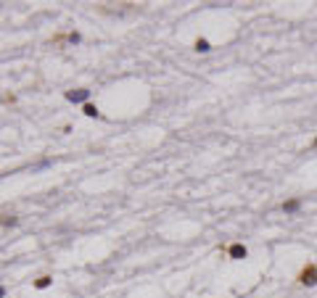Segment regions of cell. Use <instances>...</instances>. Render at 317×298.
<instances>
[{
    "mask_svg": "<svg viewBox=\"0 0 317 298\" xmlns=\"http://www.w3.org/2000/svg\"><path fill=\"white\" fill-rule=\"evenodd\" d=\"M296 282L304 285V288H315L317 285V264L315 261L304 264V267L299 269V275H296Z\"/></svg>",
    "mask_w": 317,
    "mask_h": 298,
    "instance_id": "cell-1",
    "label": "cell"
},
{
    "mask_svg": "<svg viewBox=\"0 0 317 298\" xmlns=\"http://www.w3.org/2000/svg\"><path fill=\"white\" fill-rule=\"evenodd\" d=\"M63 98H66V100H72V103H85V100L90 98V90H87V87L66 90V93H63Z\"/></svg>",
    "mask_w": 317,
    "mask_h": 298,
    "instance_id": "cell-2",
    "label": "cell"
},
{
    "mask_svg": "<svg viewBox=\"0 0 317 298\" xmlns=\"http://www.w3.org/2000/svg\"><path fill=\"white\" fill-rule=\"evenodd\" d=\"M228 256L230 258H246V256H249V251H246L243 243H232L230 248H228Z\"/></svg>",
    "mask_w": 317,
    "mask_h": 298,
    "instance_id": "cell-3",
    "label": "cell"
},
{
    "mask_svg": "<svg viewBox=\"0 0 317 298\" xmlns=\"http://www.w3.org/2000/svg\"><path fill=\"white\" fill-rule=\"evenodd\" d=\"M19 222H21V219H19L16 214H5V211H0V227H16Z\"/></svg>",
    "mask_w": 317,
    "mask_h": 298,
    "instance_id": "cell-4",
    "label": "cell"
},
{
    "mask_svg": "<svg viewBox=\"0 0 317 298\" xmlns=\"http://www.w3.org/2000/svg\"><path fill=\"white\" fill-rule=\"evenodd\" d=\"M50 285H53V277L50 275H40L37 280H32V288L35 290H45V288H50Z\"/></svg>",
    "mask_w": 317,
    "mask_h": 298,
    "instance_id": "cell-5",
    "label": "cell"
},
{
    "mask_svg": "<svg viewBox=\"0 0 317 298\" xmlns=\"http://www.w3.org/2000/svg\"><path fill=\"white\" fill-rule=\"evenodd\" d=\"M299 206H301L299 198H291V200H286V203H283V211H286V214H294V211H299Z\"/></svg>",
    "mask_w": 317,
    "mask_h": 298,
    "instance_id": "cell-6",
    "label": "cell"
},
{
    "mask_svg": "<svg viewBox=\"0 0 317 298\" xmlns=\"http://www.w3.org/2000/svg\"><path fill=\"white\" fill-rule=\"evenodd\" d=\"M82 114L90 116V119H95V116H98V106H95V103H82Z\"/></svg>",
    "mask_w": 317,
    "mask_h": 298,
    "instance_id": "cell-7",
    "label": "cell"
},
{
    "mask_svg": "<svg viewBox=\"0 0 317 298\" xmlns=\"http://www.w3.org/2000/svg\"><path fill=\"white\" fill-rule=\"evenodd\" d=\"M193 48H196L198 53H209V50H211V45H209V40H204V37H198V40L193 42Z\"/></svg>",
    "mask_w": 317,
    "mask_h": 298,
    "instance_id": "cell-8",
    "label": "cell"
},
{
    "mask_svg": "<svg viewBox=\"0 0 317 298\" xmlns=\"http://www.w3.org/2000/svg\"><path fill=\"white\" fill-rule=\"evenodd\" d=\"M50 42H53L56 48H61L63 42H69V32H58V35H53V37H50Z\"/></svg>",
    "mask_w": 317,
    "mask_h": 298,
    "instance_id": "cell-9",
    "label": "cell"
},
{
    "mask_svg": "<svg viewBox=\"0 0 317 298\" xmlns=\"http://www.w3.org/2000/svg\"><path fill=\"white\" fill-rule=\"evenodd\" d=\"M0 100H3V103H16V95H14V93H5Z\"/></svg>",
    "mask_w": 317,
    "mask_h": 298,
    "instance_id": "cell-10",
    "label": "cell"
},
{
    "mask_svg": "<svg viewBox=\"0 0 317 298\" xmlns=\"http://www.w3.org/2000/svg\"><path fill=\"white\" fill-rule=\"evenodd\" d=\"M0 298H5V288H3V285H0Z\"/></svg>",
    "mask_w": 317,
    "mask_h": 298,
    "instance_id": "cell-11",
    "label": "cell"
},
{
    "mask_svg": "<svg viewBox=\"0 0 317 298\" xmlns=\"http://www.w3.org/2000/svg\"><path fill=\"white\" fill-rule=\"evenodd\" d=\"M315 148H317V138H315Z\"/></svg>",
    "mask_w": 317,
    "mask_h": 298,
    "instance_id": "cell-12",
    "label": "cell"
}]
</instances>
